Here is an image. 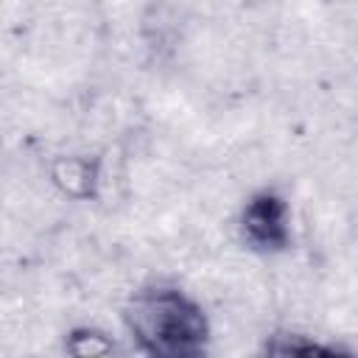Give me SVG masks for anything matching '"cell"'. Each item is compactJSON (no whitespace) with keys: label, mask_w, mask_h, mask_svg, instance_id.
<instances>
[{"label":"cell","mask_w":358,"mask_h":358,"mask_svg":"<svg viewBox=\"0 0 358 358\" xmlns=\"http://www.w3.org/2000/svg\"><path fill=\"white\" fill-rule=\"evenodd\" d=\"M120 327L148 358H201L215 336L201 296L176 280H148L129 291L120 305Z\"/></svg>","instance_id":"cell-1"},{"label":"cell","mask_w":358,"mask_h":358,"mask_svg":"<svg viewBox=\"0 0 358 358\" xmlns=\"http://www.w3.org/2000/svg\"><path fill=\"white\" fill-rule=\"evenodd\" d=\"M235 238L255 257H285L296 246V213L288 190L274 182L255 185L235 210Z\"/></svg>","instance_id":"cell-2"},{"label":"cell","mask_w":358,"mask_h":358,"mask_svg":"<svg viewBox=\"0 0 358 358\" xmlns=\"http://www.w3.org/2000/svg\"><path fill=\"white\" fill-rule=\"evenodd\" d=\"M50 187L76 204H95L106 190V157L98 151H62L48 159Z\"/></svg>","instance_id":"cell-3"},{"label":"cell","mask_w":358,"mask_h":358,"mask_svg":"<svg viewBox=\"0 0 358 358\" xmlns=\"http://www.w3.org/2000/svg\"><path fill=\"white\" fill-rule=\"evenodd\" d=\"M260 352L266 355H280V358H333V355H350L352 347L308 333V330H296V327H280L263 336Z\"/></svg>","instance_id":"cell-4"},{"label":"cell","mask_w":358,"mask_h":358,"mask_svg":"<svg viewBox=\"0 0 358 358\" xmlns=\"http://www.w3.org/2000/svg\"><path fill=\"white\" fill-rule=\"evenodd\" d=\"M62 350L76 358H103V355L117 352V338L101 324L78 322L62 333Z\"/></svg>","instance_id":"cell-5"}]
</instances>
